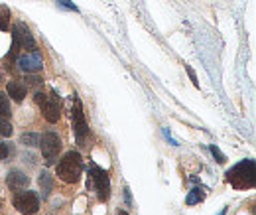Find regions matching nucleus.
<instances>
[{
	"label": "nucleus",
	"instance_id": "1",
	"mask_svg": "<svg viewBox=\"0 0 256 215\" xmlns=\"http://www.w3.org/2000/svg\"><path fill=\"white\" fill-rule=\"evenodd\" d=\"M255 160H243L227 172V182L233 188H253L255 186Z\"/></svg>",
	"mask_w": 256,
	"mask_h": 215
},
{
	"label": "nucleus",
	"instance_id": "2",
	"mask_svg": "<svg viewBox=\"0 0 256 215\" xmlns=\"http://www.w3.org/2000/svg\"><path fill=\"white\" fill-rule=\"evenodd\" d=\"M81 156L79 152H65L63 158L57 162V178L65 184H75L81 176Z\"/></svg>",
	"mask_w": 256,
	"mask_h": 215
},
{
	"label": "nucleus",
	"instance_id": "3",
	"mask_svg": "<svg viewBox=\"0 0 256 215\" xmlns=\"http://www.w3.org/2000/svg\"><path fill=\"white\" fill-rule=\"evenodd\" d=\"M87 186H93L95 188V192H97V196H99L101 202H106L110 198V180H108V174L104 170H101L99 166H95V164L91 166V182Z\"/></svg>",
	"mask_w": 256,
	"mask_h": 215
},
{
	"label": "nucleus",
	"instance_id": "4",
	"mask_svg": "<svg viewBox=\"0 0 256 215\" xmlns=\"http://www.w3.org/2000/svg\"><path fill=\"white\" fill-rule=\"evenodd\" d=\"M14 208L24 215H34L40 210V198L34 192H20L14 198Z\"/></svg>",
	"mask_w": 256,
	"mask_h": 215
},
{
	"label": "nucleus",
	"instance_id": "5",
	"mask_svg": "<svg viewBox=\"0 0 256 215\" xmlns=\"http://www.w3.org/2000/svg\"><path fill=\"white\" fill-rule=\"evenodd\" d=\"M40 146H42V154H44V158H46V164L51 166L53 162L57 160V154H59V150H61V140H59V136H57L55 132H46V134L42 136Z\"/></svg>",
	"mask_w": 256,
	"mask_h": 215
},
{
	"label": "nucleus",
	"instance_id": "6",
	"mask_svg": "<svg viewBox=\"0 0 256 215\" xmlns=\"http://www.w3.org/2000/svg\"><path fill=\"white\" fill-rule=\"evenodd\" d=\"M36 103L42 107V112L46 116L48 122H57L59 120V103L55 95H44V93H36Z\"/></svg>",
	"mask_w": 256,
	"mask_h": 215
},
{
	"label": "nucleus",
	"instance_id": "7",
	"mask_svg": "<svg viewBox=\"0 0 256 215\" xmlns=\"http://www.w3.org/2000/svg\"><path fill=\"white\" fill-rule=\"evenodd\" d=\"M75 97V95H73ZM73 128H75V136L77 140L83 144L89 128H87V122H85V114H83V103L75 97V105H73Z\"/></svg>",
	"mask_w": 256,
	"mask_h": 215
},
{
	"label": "nucleus",
	"instance_id": "8",
	"mask_svg": "<svg viewBox=\"0 0 256 215\" xmlns=\"http://www.w3.org/2000/svg\"><path fill=\"white\" fill-rule=\"evenodd\" d=\"M12 42H16L18 48H22V50H36V42H34L30 30H28V26H24L22 22H18L14 26V30H12Z\"/></svg>",
	"mask_w": 256,
	"mask_h": 215
},
{
	"label": "nucleus",
	"instance_id": "9",
	"mask_svg": "<svg viewBox=\"0 0 256 215\" xmlns=\"http://www.w3.org/2000/svg\"><path fill=\"white\" fill-rule=\"evenodd\" d=\"M18 67L24 71V73H38V71H42V67H44V59H42V55L40 52H30V54H24L18 57Z\"/></svg>",
	"mask_w": 256,
	"mask_h": 215
},
{
	"label": "nucleus",
	"instance_id": "10",
	"mask_svg": "<svg viewBox=\"0 0 256 215\" xmlns=\"http://www.w3.org/2000/svg\"><path fill=\"white\" fill-rule=\"evenodd\" d=\"M6 182H8V188L10 190H24V188H28L30 178L24 172H20V170H12V172H8Z\"/></svg>",
	"mask_w": 256,
	"mask_h": 215
},
{
	"label": "nucleus",
	"instance_id": "11",
	"mask_svg": "<svg viewBox=\"0 0 256 215\" xmlns=\"http://www.w3.org/2000/svg\"><path fill=\"white\" fill-rule=\"evenodd\" d=\"M6 89H8V95H10V97H12L16 103L24 101L26 91H28V87H26L24 83H20V81H10V83L6 85Z\"/></svg>",
	"mask_w": 256,
	"mask_h": 215
},
{
	"label": "nucleus",
	"instance_id": "12",
	"mask_svg": "<svg viewBox=\"0 0 256 215\" xmlns=\"http://www.w3.org/2000/svg\"><path fill=\"white\" fill-rule=\"evenodd\" d=\"M38 182H40V188H42V198H48L51 190H53V178L50 176V172H42Z\"/></svg>",
	"mask_w": 256,
	"mask_h": 215
},
{
	"label": "nucleus",
	"instance_id": "13",
	"mask_svg": "<svg viewBox=\"0 0 256 215\" xmlns=\"http://www.w3.org/2000/svg\"><path fill=\"white\" fill-rule=\"evenodd\" d=\"M20 142L26 144V146H40L42 136H40L38 132H24V134L20 136Z\"/></svg>",
	"mask_w": 256,
	"mask_h": 215
},
{
	"label": "nucleus",
	"instance_id": "14",
	"mask_svg": "<svg viewBox=\"0 0 256 215\" xmlns=\"http://www.w3.org/2000/svg\"><path fill=\"white\" fill-rule=\"evenodd\" d=\"M205 194L199 190V188H195V190H191L189 192V196H187V200H185V204L187 206H195V204H199V202H203Z\"/></svg>",
	"mask_w": 256,
	"mask_h": 215
},
{
	"label": "nucleus",
	"instance_id": "15",
	"mask_svg": "<svg viewBox=\"0 0 256 215\" xmlns=\"http://www.w3.org/2000/svg\"><path fill=\"white\" fill-rule=\"evenodd\" d=\"M8 20H10V10L6 6H0V30L2 32L8 30Z\"/></svg>",
	"mask_w": 256,
	"mask_h": 215
},
{
	"label": "nucleus",
	"instance_id": "16",
	"mask_svg": "<svg viewBox=\"0 0 256 215\" xmlns=\"http://www.w3.org/2000/svg\"><path fill=\"white\" fill-rule=\"evenodd\" d=\"M10 114V101H8V97L0 91V116L4 118V116H8Z\"/></svg>",
	"mask_w": 256,
	"mask_h": 215
},
{
	"label": "nucleus",
	"instance_id": "17",
	"mask_svg": "<svg viewBox=\"0 0 256 215\" xmlns=\"http://www.w3.org/2000/svg\"><path fill=\"white\" fill-rule=\"evenodd\" d=\"M12 132H14L12 124H10L6 118H2V120H0V136H12Z\"/></svg>",
	"mask_w": 256,
	"mask_h": 215
},
{
	"label": "nucleus",
	"instance_id": "18",
	"mask_svg": "<svg viewBox=\"0 0 256 215\" xmlns=\"http://www.w3.org/2000/svg\"><path fill=\"white\" fill-rule=\"evenodd\" d=\"M209 150H211V154H213V156L217 158V162H219V164H225V162H227V158H225V154H223V152L219 150V146L211 144V148H209Z\"/></svg>",
	"mask_w": 256,
	"mask_h": 215
},
{
	"label": "nucleus",
	"instance_id": "19",
	"mask_svg": "<svg viewBox=\"0 0 256 215\" xmlns=\"http://www.w3.org/2000/svg\"><path fill=\"white\" fill-rule=\"evenodd\" d=\"M10 152H12V148H10L6 142H0V160H6Z\"/></svg>",
	"mask_w": 256,
	"mask_h": 215
},
{
	"label": "nucleus",
	"instance_id": "20",
	"mask_svg": "<svg viewBox=\"0 0 256 215\" xmlns=\"http://www.w3.org/2000/svg\"><path fill=\"white\" fill-rule=\"evenodd\" d=\"M26 81H28V85H40V83H42V79H40V77H34L32 73H28Z\"/></svg>",
	"mask_w": 256,
	"mask_h": 215
},
{
	"label": "nucleus",
	"instance_id": "21",
	"mask_svg": "<svg viewBox=\"0 0 256 215\" xmlns=\"http://www.w3.org/2000/svg\"><path fill=\"white\" fill-rule=\"evenodd\" d=\"M185 69H187V73H189V77H191V81H193V85H195V87H199V81H197V77H195V71H193V69H191L189 65H187Z\"/></svg>",
	"mask_w": 256,
	"mask_h": 215
},
{
	"label": "nucleus",
	"instance_id": "22",
	"mask_svg": "<svg viewBox=\"0 0 256 215\" xmlns=\"http://www.w3.org/2000/svg\"><path fill=\"white\" fill-rule=\"evenodd\" d=\"M59 4H61V6H65V8H69V10H75V12H77V6H75V4H71L69 0H59Z\"/></svg>",
	"mask_w": 256,
	"mask_h": 215
},
{
	"label": "nucleus",
	"instance_id": "23",
	"mask_svg": "<svg viewBox=\"0 0 256 215\" xmlns=\"http://www.w3.org/2000/svg\"><path fill=\"white\" fill-rule=\"evenodd\" d=\"M225 214H227V208H223V210H221V214H219V215H225Z\"/></svg>",
	"mask_w": 256,
	"mask_h": 215
},
{
	"label": "nucleus",
	"instance_id": "24",
	"mask_svg": "<svg viewBox=\"0 0 256 215\" xmlns=\"http://www.w3.org/2000/svg\"><path fill=\"white\" fill-rule=\"evenodd\" d=\"M116 215H128V214H126V212H118Z\"/></svg>",
	"mask_w": 256,
	"mask_h": 215
}]
</instances>
